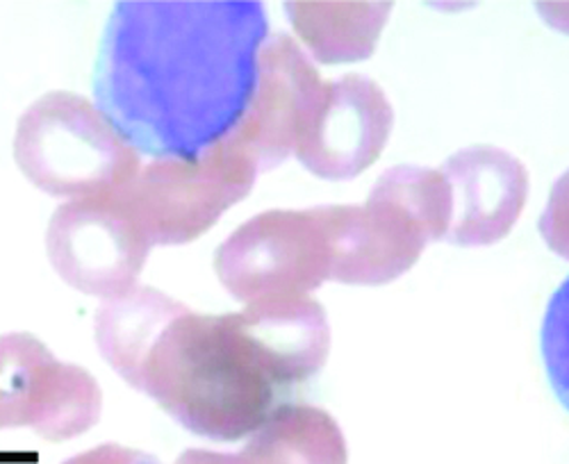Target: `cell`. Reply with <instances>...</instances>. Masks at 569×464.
Wrapping results in <instances>:
<instances>
[{
	"instance_id": "obj_1",
	"label": "cell",
	"mask_w": 569,
	"mask_h": 464,
	"mask_svg": "<svg viewBox=\"0 0 569 464\" xmlns=\"http://www.w3.org/2000/svg\"><path fill=\"white\" fill-rule=\"evenodd\" d=\"M267 32L256 0H123L93 71L97 108L139 155L199 160L247 114Z\"/></svg>"
},
{
	"instance_id": "obj_2",
	"label": "cell",
	"mask_w": 569,
	"mask_h": 464,
	"mask_svg": "<svg viewBox=\"0 0 569 464\" xmlns=\"http://www.w3.org/2000/svg\"><path fill=\"white\" fill-rule=\"evenodd\" d=\"M330 351L323 307L310 296L244 312H180L151 346L132 387L184 431L212 442L253 435L317 376Z\"/></svg>"
},
{
	"instance_id": "obj_3",
	"label": "cell",
	"mask_w": 569,
	"mask_h": 464,
	"mask_svg": "<svg viewBox=\"0 0 569 464\" xmlns=\"http://www.w3.org/2000/svg\"><path fill=\"white\" fill-rule=\"evenodd\" d=\"M14 160L37 190L69 201L119 192L141 171L139 153L71 91H51L23 112Z\"/></svg>"
},
{
	"instance_id": "obj_4",
	"label": "cell",
	"mask_w": 569,
	"mask_h": 464,
	"mask_svg": "<svg viewBox=\"0 0 569 464\" xmlns=\"http://www.w3.org/2000/svg\"><path fill=\"white\" fill-rule=\"evenodd\" d=\"M451 223V194L442 171L395 167L373 184L365 205H347L333 281L386 285L403 275Z\"/></svg>"
},
{
	"instance_id": "obj_5",
	"label": "cell",
	"mask_w": 569,
	"mask_h": 464,
	"mask_svg": "<svg viewBox=\"0 0 569 464\" xmlns=\"http://www.w3.org/2000/svg\"><path fill=\"white\" fill-rule=\"evenodd\" d=\"M347 205L271 210L249 219L219 246L214 271L244 305L310 296L333 281Z\"/></svg>"
},
{
	"instance_id": "obj_6",
	"label": "cell",
	"mask_w": 569,
	"mask_h": 464,
	"mask_svg": "<svg viewBox=\"0 0 569 464\" xmlns=\"http://www.w3.org/2000/svg\"><path fill=\"white\" fill-rule=\"evenodd\" d=\"M256 178L253 164L221 142L199 160H156L141 167L117 194L153 249L182 246L244 201Z\"/></svg>"
},
{
	"instance_id": "obj_7",
	"label": "cell",
	"mask_w": 569,
	"mask_h": 464,
	"mask_svg": "<svg viewBox=\"0 0 569 464\" xmlns=\"http://www.w3.org/2000/svg\"><path fill=\"white\" fill-rule=\"evenodd\" d=\"M103 394L87 369L58 360L28 333L0 335V431L67 442L99 422Z\"/></svg>"
},
{
	"instance_id": "obj_8",
	"label": "cell",
	"mask_w": 569,
	"mask_h": 464,
	"mask_svg": "<svg viewBox=\"0 0 569 464\" xmlns=\"http://www.w3.org/2000/svg\"><path fill=\"white\" fill-rule=\"evenodd\" d=\"M151 249L117 192L64 203L46 232V251L62 281L103 301L137 285Z\"/></svg>"
},
{
	"instance_id": "obj_9",
	"label": "cell",
	"mask_w": 569,
	"mask_h": 464,
	"mask_svg": "<svg viewBox=\"0 0 569 464\" xmlns=\"http://www.w3.org/2000/svg\"><path fill=\"white\" fill-rule=\"evenodd\" d=\"M392 123L386 91L365 75H345L319 87L301 119L295 153L319 178L349 180L383 153Z\"/></svg>"
},
{
	"instance_id": "obj_10",
	"label": "cell",
	"mask_w": 569,
	"mask_h": 464,
	"mask_svg": "<svg viewBox=\"0 0 569 464\" xmlns=\"http://www.w3.org/2000/svg\"><path fill=\"white\" fill-rule=\"evenodd\" d=\"M321 84L292 37H271L260 51L253 101L223 144L247 158L258 173L278 167L295 153L301 119Z\"/></svg>"
},
{
	"instance_id": "obj_11",
	"label": "cell",
	"mask_w": 569,
	"mask_h": 464,
	"mask_svg": "<svg viewBox=\"0 0 569 464\" xmlns=\"http://www.w3.org/2000/svg\"><path fill=\"white\" fill-rule=\"evenodd\" d=\"M451 194L447 242L490 246L503 240L525 210L529 173L510 153L495 147H471L440 169Z\"/></svg>"
},
{
	"instance_id": "obj_12",
	"label": "cell",
	"mask_w": 569,
	"mask_h": 464,
	"mask_svg": "<svg viewBox=\"0 0 569 464\" xmlns=\"http://www.w3.org/2000/svg\"><path fill=\"white\" fill-rule=\"evenodd\" d=\"M184 310L187 305L164 292L139 285L103 301L93 323L101 355L132 385L156 340L169 326V321Z\"/></svg>"
},
{
	"instance_id": "obj_13",
	"label": "cell",
	"mask_w": 569,
	"mask_h": 464,
	"mask_svg": "<svg viewBox=\"0 0 569 464\" xmlns=\"http://www.w3.org/2000/svg\"><path fill=\"white\" fill-rule=\"evenodd\" d=\"M244 464H347L338 422L315 405H282L240 451Z\"/></svg>"
},
{
	"instance_id": "obj_14",
	"label": "cell",
	"mask_w": 569,
	"mask_h": 464,
	"mask_svg": "<svg viewBox=\"0 0 569 464\" xmlns=\"http://www.w3.org/2000/svg\"><path fill=\"white\" fill-rule=\"evenodd\" d=\"M390 3H288V14L319 62L342 64L373 53Z\"/></svg>"
},
{
	"instance_id": "obj_15",
	"label": "cell",
	"mask_w": 569,
	"mask_h": 464,
	"mask_svg": "<svg viewBox=\"0 0 569 464\" xmlns=\"http://www.w3.org/2000/svg\"><path fill=\"white\" fill-rule=\"evenodd\" d=\"M542 357L556 396L569 410V278L549 301L542 323Z\"/></svg>"
},
{
	"instance_id": "obj_16",
	"label": "cell",
	"mask_w": 569,
	"mask_h": 464,
	"mask_svg": "<svg viewBox=\"0 0 569 464\" xmlns=\"http://www.w3.org/2000/svg\"><path fill=\"white\" fill-rule=\"evenodd\" d=\"M540 232L547 246L569 262V171L553 184L540 216Z\"/></svg>"
},
{
	"instance_id": "obj_17",
	"label": "cell",
	"mask_w": 569,
	"mask_h": 464,
	"mask_svg": "<svg viewBox=\"0 0 569 464\" xmlns=\"http://www.w3.org/2000/svg\"><path fill=\"white\" fill-rule=\"evenodd\" d=\"M64 464H162L156 455L121 444H103L69 457Z\"/></svg>"
},
{
	"instance_id": "obj_18",
	"label": "cell",
	"mask_w": 569,
	"mask_h": 464,
	"mask_svg": "<svg viewBox=\"0 0 569 464\" xmlns=\"http://www.w3.org/2000/svg\"><path fill=\"white\" fill-rule=\"evenodd\" d=\"M173 464H244L240 453H217L203 448H189L178 455Z\"/></svg>"
}]
</instances>
